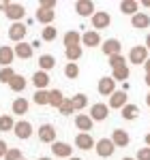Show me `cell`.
<instances>
[{"label":"cell","instance_id":"11a10c76","mask_svg":"<svg viewBox=\"0 0 150 160\" xmlns=\"http://www.w3.org/2000/svg\"><path fill=\"white\" fill-rule=\"evenodd\" d=\"M24 160H26V158H24Z\"/></svg>","mask_w":150,"mask_h":160},{"label":"cell","instance_id":"2e32d148","mask_svg":"<svg viewBox=\"0 0 150 160\" xmlns=\"http://www.w3.org/2000/svg\"><path fill=\"white\" fill-rule=\"evenodd\" d=\"M13 51H15V56L19 58V60H30L32 58V53H35V47L30 45V43H17L15 47H13Z\"/></svg>","mask_w":150,"mask_h":160},{"label":"cell","instance_id":"7dc6e473","mask_svg":"<svg viewBox=\"0 0 150 160\" xmlns=\"http://www.w3.org/2000/svg\"><path fill=\"white\" fill-rule=\"evenodd\" d=\"M146 49L150 51V34H148V37H146Z\"/></svg>","mask_w":150,"mask_h":160},{"label":"cell","instance_id":"603a6c76","mask_svg":"<svg viewBox=\"0 0 150 160\" xmlns=\"http://www.w3.org/2000/svg\"><path fill=\"white\" fill-rule=\"evenodd\" d=\"M54 17H56V11H50V9H37V15H35V19L43 26H51Z\"/></svg>","mask_w":150,"mask_h":160},{"label":"cell","instance_id":"f546056e","mask_svg":"<svg viewBox=\"0 0 150 160\" xmlns=\"http://www.w3.org/2000/svg\"><path fill=\"white\" fill-rule=\"evenodd\" d=\"M32 100H35V105H39V107L50 105V90H37L35 96H32Z\"/></svg>","mask_w":150,"mask_h":160},{"label":"cell","instance_id":"e0dca14e","mask_svg":"<svg viewBox=\"0 0 150 160\" xmlns=\"http://www.w3.org/2000/svg\"><path fill=\"white\" fill-rule=\"evenodd\" d=\"M92 118L88 115V113H77L75 115V126H77V130H82V132H90L92 130Z\"/></svg>","mask_w":150,"mask_h":160},{"label":"cell","instance_id":"cb8c5ba5","mask_svg":"<svg viewBox=\"0 0 150 160\" xmlns=\"http://www.w3.org/2000/svg\"><path fill=\"white\" fill-rule=\"evenodd\" d=\"M39 71H51L54 66H56V58L51 56V53H43V56H39Z\"/></svg>","mask_w":150,"mask_h":160},{"label":"cell","instance_id":"30bf717a","mask_svg":"<svg viewBox=\"0 0 150 160\" xmlns=\"http://www.w3.org/2000/svg\"><path fill=\"white\" fill-rule=\"evenodd\" d=\"M97 90H99L101 96H112L114 92H116V81H114L112 77H101L99 83H97Z\"/></svg>","mask_w":150,"mask_h":160},{"label":"cell","instance_id":"d6a6232c","mask_svg":"<svg viewBox=\"0 0 150 160\" xmlns=\"http://www.w3.org/2000/svg\"><path fill=\"white\" fill-rule=\"evenodd\" d=\"M64 77H67V79H77V77H79V66H77V62H67V66H64Z\"/></svg>","mask_w":150,"mask_h":160},{"label":"cell","instance_id":"1f68e13d","mask_svg":"<svg viewBox=\"0 0 150 160\" xmlns=\"http://www.w3.org/2000/svg\"><path fill=\"white\" fill-rule=\"evenodd\" d=\"M56 37H58V30H56L54 26H45V28H43V32H41V41H45V43L56 41Z\"/></svg>","mask_w":150,"mask_h":160},{"label":"cell","instance_id":"9a60e30c","mask_svg":"<svg viewBox=\"0 0 150 160\" xmlns=\"http://www.w3.org/2000/svg\"><path fill=\"white\" fill-rule=\"evenodd\" d=\"M97 145V141L92 139V135L90 132H79V135L75 137V148H79V149H92Z\"/></svg>","mask_w":150,"mask_h":160},{"label":"cell","instance_id":"6da1fadb","mask_svg":"<svg viewBox=\"0 0 150 160\" xmlns=\"http://www.w3.org/2000/svg\"><path fill=\"white\" fill-rule=\"evenodd\" d=\"M150 51L146 49V45H135V47H131V51H129V62L131 64H146V62L150 60L148 58Z\"/></svg>","mask_w":150,"mask_h":160},{"label":"cell","instance_id":"7402d4cb","mask_svg":"<svg viewBox=\"0 0 150 160\" xmlns=\"http://www.w3.org/2000/svg\"><path fill=\"white\" fill-rule=\"evenodd\" d=\"M131 26H133V28H137V30H146V28L150 26V15H148V13H142V11H139L137 15H133V17H131Z\"/></svg>","mask_w":150,"mask_h":160},{"label":"cell","instance_id":"db71d44e","mask_svg":"<svg viewBox=\"0 0 150 160\" xmlns=\"http://www.w3.org/2000/svg\"><path fill=\"white\" fill-rule=\"evenodd\" d=\"M122 160H135V158H122Z\"/></svg>","mask_w":150,"mask_h":160},{"label":"cell","instance_id":"44dd1931","mask_svg":"<svg viewBox=\"0 0 150 160\" xmlns=\"http://www.w3.org/2000/svg\"><path fill=\"white\" fill-rule=\"evenodd\" d=\"M32 86L37 88V90H45V88L50 86V75L45 73V71H35V75H32Z\"/></svg>","mask_w":150,"mask_h":160},{"label":"cell","instance_id":"9c48e42d","mask_svg":"<svg viewBox=\"0 0 150 160\" xmlns=\"http://www.w3.org/2000/svg\"><path fill=\"white\" fill-rule=\"evenodd\" d=\"M26 32H28L26 24H22V22H17V24H11V28H9V38H11L13 43H24Z\"/></svg>","mask_w":150,"mask_h":160},{"label":"cell","instance_id":"74e56055","mask_svg":"<svg viewBox=\"0 0 150 160\" xmlns=\"http://www.w3.org/2000/svg\"><path fill=\"white\" fill-rule=\"evenodd\" d=\"M110 66H112V71L120 68V66H126V58L122 56V53H118V56H112V58H110Z\"/></svg>","mask_w":150,"mask_h":160},{"label":"cell","instance_id":"bcb514c9","mask_svg":"<svg viewBox=\"0 0 150 160\" xmlns=\"http://www.w3.org/2000/svg\"><path fill=\"white\" fill-rule=\"evenodd\" d=\"M144 141H146V145H148V148H150V132H148V135H146V137H144Z\"/></svg>","mask_w":150,"mask_h":160},{"label":"cell","instance_id":"7c38bea8","mask_svg":"<svg viewBox=\"0 0 150 160\" xmlns=\"http://www.w3.org/2000/svg\"><path fill=\"white\" fill-rule=\"evenodd\" d=\"M82 45H86V47H99V45H103L101 34L97 30H86V32H82Z\"/></svg>","mask_w":150,"mask_h":160},{"label":"cell","instance_id":"d4e9b609","mask_svg":"<svg viewBox=\"0 0 150 160\" xmlns=\"http://www.w3.org/2000/svg\"><path fill=\"white\" fill-rule=\"evenodd\" d=\"M120 11L125 13V15H131V17H133V15L139 13V4L135 0H122V2H120Z\"/></svg>","mask_w":150,"mask_h":160},{"label":"cell","instance_id":"d590c367","mask_svg":"<svg viewBox=\"0 0 150 160\" xmlns=\"http://www.w3.org/2000/svg\"><path fill=\"white\" fill-rule=\"evenodd\" d=\"M15 71H13L11 66H4V68H0V83H7V86H9V83H11L13 81V77H15Z\"/></svg>","mask_w":150,"mask_h":160},{"label":"cell","instance_id":"816d5d0a","mask_svg":"<svg viewBox=\"0 0 150 160\" xmlns=\"http://www.w3.org/2000/svg\"><path fill=\"white\" fill-rule=\"evenodd\" d=\"M144 7H150V0H144Z\"/></svg>","mask_w":150,"mask_h":160},{"label":"cell","instance_id":"83f0119b","mask_svg":"<svg viewBox=\"0 0 150 160\" xmlns=\"http://www.w3.org/2000/svg\"><path fill=\"white\" fill-rule=\"evenodd\" d=\"M120 115H122L125 120H129V122H133V120H137V115H139V107H137V105H131V102H129L125 109L120 111Z\"/></svg>","mask_w":150,"mask_h":160},{"label":"cell","instance_id":"c3c4849f","mask_svg":"<svg viewBox=\"0 0 150 160\" xmlns=\"http://www.w3.org/2000/svg\"><path fill=\"white\" fill-rule=\"evenodd\" d=\"M146 86L150 88V75H146Z\"/></svg>","mask_w":150,"mask_h":160},{"label":"cell","instance_id":"7a4b0ae2","mask_svg":"<svg viewBox=\"0 0 150 160\" xmlns=\"http://www.w3.org/2000/svg\"><path fill=\"white\" fill-rule=\"evenodd\" d=\"M94 152L99 154L101 158H110V156H114V152H116V145H114L112 139L103 137V139H99V141H97V145H94Z\"/></svg>","mask_w":150,"mask_h":160},{"label":"cell","instance_id":"8d00e7d4","mask_svg":"<svg viewBox=\"0 0 150 160\" xmlns=\"http://www.w3.org/2000/svg\"><path fill=\"white\" fill-rule=\"evenodd\" d=\"M15 128V120H13L11 115H0V130L2 132H9Z\"/></svg>","mask_w":150,"mask_h":160},{"label":"cell","instance_id":"f6af8a7d","mask_svg":"<svg viewBox=\"0 0 150 160\" xmlns=\"http://www.w3.org/2000/svg\"><path fill=\"white\" fill-rule=\"evenodd\" d=\"M144 71H146V75H150V60L144 64Z\"/></svg>","mask_w":150,"mask_h":160},{"label":"cell","instance_id":"8fae6325","mask_svg":"<svg viewBox=\"0 0 150 160\" xmlns=\"http://www.w3.org/2000/svg\"><path fill=\"white\" fill-rule=\"evenodd\" d=\"M75 13L79 15V17H92L94 15V2H90V0H77L75 2Z\"/></svg>","mask_w":150,"mask_h":160},{"label":"cell","instance_id":"7bdbcfd3","mask_svg":"<svg viewBox=\"0 0 150 160\" xmlns=\"http://www.w3.org/2000/svg\"><path fill=\"white\" fill-rule=\"evenodd\" d=\"M9 145H7V141H4V139H0V158H4V156H7V154H9Z\"/></svg>","mask_w":150,"mask_h":160},{"label":"cell","instance_id":"4dcf8cb0","mask_svg":"<svg viewBox=\"0 0 150 160\" xmlns=\"http://www.w3.org/2000/svg\"><path fill=\"white\" fill-rule=\"evenodd\" d=\"M82 53H84L82 45H77V47H67V49H64V56H67L69 62H77L79 58H82Z\"/></svg>","mask_w":150,"mask_h":160},{"label":"cell","instance_id":"ffe728a7","mask_svg":"<svg viewBox=\"0 0 150 160\" xmlns=\"http://www.w3.org/2000/svg\"><path fill=\"white\" fill-rule=\"evenodd\" d=\"M62 43H64V49H67V47H77V45H82V32L69 30L62 37Z\"/></svg>","mask_w":150,"mask_h":160},{"label":"cell","instance_id":"8992f818","mask_svg":"<svg viewBox=\"0 0 150 160\" xmlns=\"http://www.w3.org/2000/svg\"><path fill=\"white\" fill-rule=\"evenodd\" d=\"M129 105V96H126V90H116L112 96H110V109H125Z\"/></svg>","mask_w":150,"mask_h":160},{"label":"cell","instance_id":"f1b7e54d","mask_svg":"<svg viewBox=\"0 0 150 160\" xmlns=\"http://www.w3.org/2000/svg\"><path fill=\"white\" fill-rule=\"evenodd\" d=\"M64 94L62 90H50V105L54 107V109H60V105L64 102Z\"/></svg>","mask_w":150,"mask_h":160},{"label":"cell","instance_id":"5b68a950","mask_svg":"<svg viewBox=\"0 0 150 160\" xmlns=\"http://www.w3.org/2000/svg\"><path fill=\"white\" fill-rule=\"evenodd\" d=\"M90 118H92V122H103V120H107V115H110V105H105V102H94L92 107H90V113H88Z\"/></svg>","mask_w":150,"mask_h":160},{"label":"cell","instance_id":"681fc988","mask_svg":"<svg viewBox=\"0 0 150 160\" xmlns=\"http://www.w3.org/2000/svg\"><path fill=\"white\" fill-rule=\"evenodd\" d=\"M146 105L150 107V92H148V96H146Z\"/></svg>","mask_w":150,"mask_h":160},{"label":"cell","instance_id":"3957f363","mask_svg":"<svg viewBox=\"0 0 150 160\" xmlns=\"http://www.w3.org/2000/svg\"><path fill=\"white\" fill-rule=\"evenodd\" d=\"M37 137L41 143H50V145H54L56 143V128L51 126V124H41L37 130Z\"/></svg>","mask_w":150,"mask_h":160},{"label":"cell","instance_id":"d6986e66","mask_svg":"<svg viewBox=\"0 0 150 160\" xmlns=\"http://www.w3.org/2000/svg\"><path fill=\"white\" fill-rule=\"evenodd\" d=\"M13 58H15L13 47H9V45H0V68L11 66V64H13Z\"/></svg>","mask_w":150,"mask_h":160},{"label":"cell","instance_id":"e575fe53","mask_svg":"<svg viewBox=\"0 0 150 160\" xmlns=\"http://www.w3.org/2000/svg\"><path fill=\"white\" fill-rule=\"evenodd\" d=\"M71 100H73L75 111H82V109L88 107V96L86 94H75V96H71Z\"/></svg>","mask_w":150,"mask_h":160},{"label":"cell","instance_id":"ab89813d","mask_svg":"<svg viewBox=\"0 0 150 160\" xmlns=\"http://www.w3.org/2000/svg\"><path fill=\"white\" fill-rule=\"evenodd\" d=\"M4 160H24L22 149H19V148H11V149H9V154L4 156Z\"/></svg>","mask_w":150,"mask_h":160},{"label":"cell","instance_id":"5bb4252c","mask_svg":"<svg viewBox=\"0 0 150 160\" xmlns=\"http://www.w3.org/2000/svg\"><path fill=\"white\" fill-rule=\"evenodd\" d=\"M51 152H54V156H58V158H73V148H71L69 143H64V141H56V143L51 145Z\"/></svg>","mask_w":150,"mask_h":160},{"label":"cell","instance_id":"b9f144b4","mask_svg":"<svg viewBox=\"0 0 150 160\" xmlns=\"http://www.w3.org/2000/svg\"><path fill=\"white\" fill-rule=\"evenodd\" d=\"M39 9H50V11H54L56 9V2L54 0H41L39 2Z\"/></svg>","mask_w":150,"mask_h":160},{"label":"cell","instance_id":"f907efd6","mask_svg":"<svg viewBox=\"0 0 150 160\" xmlns=\"http://www.w3.org/2000/svg\"><path fill=\"white\" fill-rule=\"evenodd\" d=\"M39 160H51V158H50V156H41Z\"/></svg>","mask_w":150,"mask_h":160},{"label":"cell","instance_id":"ba28073f","mask_svg":"<svg viewBox=\"0 0 150 160\" xmlns=\"http://www.w3.org/2000/svg\"><path fill=\"white\" fill-rule=\"evenodd\" d=\"M110 24H112V17H110L107 11H97L92 15V28H94L97 32L103 30V28H110Z\"/></svg>","mask_w":150,"mask_h":160},{"label":"cell","instance_id":"277c9868","mask_svg":"<svg viewBox=\"0 0 150 160\" xmlns=\"http://www.w3.org/2000/svg\"><path fill=\"white\" fill-rule=\"evenodd\" d=\"M4 15L11 19L13 24H17V22H22V19L26 17V9H24V4H19V2H9Z\"/></svg>","mask_w":150,"mask_h":160},{"label":"cell","instance_id":"60d3db41","mask_svg":"<svg viewBox=\"0 0 150 160\" xmlns=\"http://www.w3.org/2000/svg\"><path fill=\"white\" fill-rule=\"evenodd\" d=\"M135 160H150V148H148V145L137 149V156H135Z\"/></svg>","mask_w":150,"mask_h":160},{"label":"cell","instance_id":"ac0fdd59","mask_svg":"<svg viewBox=\"0 0 150 160\" xmlns=\"http://www.w3.org/2000/svg\"><path fill=\"white\" fill-rule=\"evenodd\" d=\"M112 141L116 148H126L129 143H131V137H129V132L126 130H122V128H116L112 132Z\"/></svg>","mask_w":150,"mask_h":160},{"label":"cell","instance_id":"f35d334b","mask_svg":"<svg viewBox=\"0 0 150 160\" xmlns=\"http://www.w3.org/2000/svg\"><path fill=\"white\" fill-rule=\"evenodd\" d=\"M58 111H60L62 115H71V113H75L73 100H71V98H67V100H64V102H62V105H60V109H58Z\"/></svg>","mask_w":150,"mask_h":160},{"label":"cell","instance_id":"f5cc1de1","mask_svg":"<svg viewBox=\"0 0 150 160\" xmlns=\"http://www.w3.org/2000/svg\"><path fill=\"white\" fill-rule=\"evenodd\" d=\"M69 160H82V158H77V156H73V158H69Z\"/></svg>","mask_w":150,"mask_h":160},{"label":"cell","instance_id":"484cf974","mask_svg":"<svg viewBox=\"0 0 150 160\" xmlns=\"http://www.w3.org/2000/svg\"><path fill=\"white\" fill-rule=\"evenodd\" d=\"M26 86H28V81H26V77L24 75H15L13 77V81L9 83V88H11L15 94H19V92H24L26 90Z\"/></svg>","mask_w":150,"mask_h":160},{"label":"cell","instance_id":"52a82bcc","mask_svg":"<svg viewBox=\"0 0 150 160\" xmlns=\"http://www.w3.org/2000/svg\"><path fill=\"white\" fill-rule=\"evenodd\" d=\"M13 132H15V137H17L19 141H26V139L32 137V124L28 122V120H19V122H15Z\"/></svg>","mask_w":150,"mask_h":160},{"label":"cell","instance_id":"4316f807","mask_svg":"<svg viewBox=\"0 0 150 160\" xmlns=\"http://www.w3.org/2000/svg\"><path fill=\"white\" fill-rule=\"evenodd\" d=\"M11 111L15 113V115H24V113H28V100L26 98H15L13 100V105H11Z\"/></svg>","mask_w":150,"mask_h":160},{"label":"cell","instance_id":"836d02e7","mask_svg":"<svg viewBox=\"0 0 150 160\" xmlns=\"http://www.w3.org/2000/svg\"><path fill=\"white\" fill-rule=\"evenodd\" d=\"M129 75H131L129 66H120V68L112 71V79H114V81H126V79H129Z\"/></svg>","mask_w":150,"mask_h":160},{"label":"cell","instance_id":"ee69618b","mask_svg":"<svg viewBox=\"0 0 150 160\" xmlns=\"http://www.w3.org/2000/svg\"><path fill=\"white\" fill-rule=\"evenodd\" d=\"M7 7H9V0H0V11H7Z\"/></svg>","mask_w":150,"mask_h":160},{"label":"cell","instance_id":"4fadbf2b","mask_svg":"<svg viewBox=\"0 0 150 160\" xmlns=\"http://www.w3.org/2000/svg\"><path fill=\"white\" fill-rule=\"evenodd\" d=\"M101 49H103V53H105L107 58H112V56H118V53L122 51V45H120L118 38H107V41L101 45Z\"/></svg>","mask_w":150,"mask_h":160}]
</instances>
